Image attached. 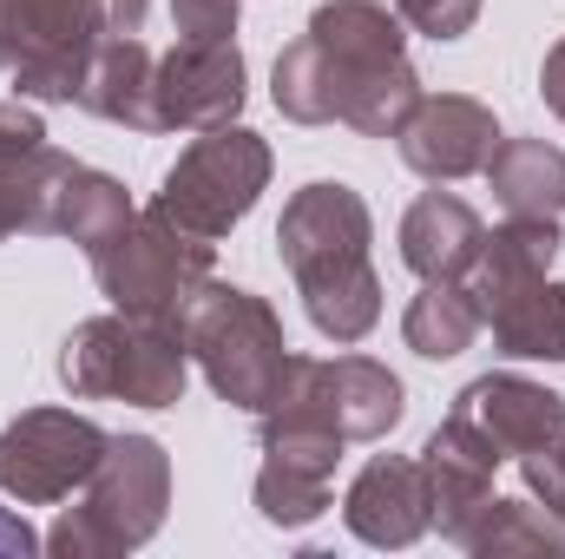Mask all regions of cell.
I'll list each match as a JSON object with an SVG mask.
<instances>
[{"label": "cell", "mask_w": 565, "mask_h": 559, "mask_svg": "<svg viewBox=\"0 0 565 559\" xmlns=\"http://www.w3.org/2000/svg\"><path fill=\"white\" fill-rule=\"evenodd\" d=\"M106 441L113 434L99 421L73 409H26L0 428V494H13L20 507H53L93 481V467L106 461Z\"/></svg>", "instance_id": "cell-10"}, {"label": "cell", "mask_w": 565, "mask_h": 559, "mask_svg": "<svg viewBox=\"0 0 565 559\" xmlns=\"http://www.w3.org/2000/svg\"><path fill=\"white\" fill-rule=\"evenodd\" d=\"M264 415H309L322 428H335L342 441H382L395 421L408 415L402 376L369 362V356H289L282 382Z\"/></svg>", "instance_id": "cell-9"}, {"label": "cell", "mask_w": 565, "mask_h": 559, "mask_svg": "<svg viewBox=\"0 0 565 559\" xmlns=\"http://www.w3.org/2000/svg\"><path fill=\"white\" fill-rule=\"evenodd\" d=\"M540 99H546V113L565 119V40L546 46V66H540Z\"/></svg>", "instance_id": "cell-30"}, {"label": "cell", "mask_w": 565, "mask_h": 559, "mask_svg": "<svg viewBox=\"0 0 565 559\" xmlns=\"http://www.w3.org/2000/svg\"><path fill=\"white\" fill-rule=\"evenodd\" d=\"M191 376V349L178 336V323H151V316H93L66 336L60 349V382L79 402H132V409H171L184 395Z\"/></svg>", "instance_id": "cell-5"}, {"label": "cell", "mask_w": 565, "mask_h": 559, "mask_svg": "<svg viewBox=\"0 0 565 559\" xmlns=\"http://www.w3.org/2000/svg\"><path fill=\"white\" fill-rule=\"evenodd\" d=\"M487 184L507 218H565V151L546 139H500Z\"/></svg>", "instance_id": "cell-20"}, {"label": "cell", "mask_w": 565, "mask_h": 559, "mask_svg": "<svg viewBox=\"0 0 565 559\" xmlns=\"http://www.w3.org/2000/svg\"><path fill=\"white\" fill-rule=\"evenodd\" d=\"M473 336H480V309L467 303L460 283H422V296L402 316V342L427 362H454L460 349H473Z\"/></svg>", "instance_id": "cell-22"}, {"label": "cell", "mask_w": 565, "mask_h": 559, "mask_svg": "<svg viewBox=\"0 0 565 559\" xmlns=\"http://www.w3.org/2000/svg\"><path fill=\"white\" fill-rule=\"evenodd\" d=\"M369 244H375L369 204H362V191H349L335 178H316L282 204L277 257L296 277L309 323L342 349L382 323V277L369 264Z\"/></svg>", "instance_id": "cell-2"}, {"label": "cell", "mask_w": 565, "mask_h": 559, "mask_svg": "<svg viewBox=\"0 0 565 559\" xmlns=\"http://www.w3.org/2000/svg\"><path fill=\"white\" fill-rule=\"evenodd\" d=\"M33 145H46V126H40V113L13 93V99H0V158H20V151H33Z\"/></svg>", "instance_id": "cell-28"}, {"label": "cell", "mask_w": 565, "mask_h": 559, "mask_svg": "<svg viewBox=\"0 0 565 559\" xmlns=\"http://www.w3.org/2000/svg\"><path fill=\"white\" fill-rule=\"evenodd\" d=\"M244 113V53L237 40H178L171 53H158L151 73V119L158 133H211V126H237Z\"/></svg>", "instance_id": "cell-12"}, {"label": "cell", "mask_w": 565, "mask_h": 559, "mask_svg": "<svg viewBox=\"0 0 565 559\" xmlns=\"http://www.w3.org/2000/svg\"><path fill=\"white\" fill-rule=\"evenodd\" d=\"M493 467H500V447L473 428V421L447 415L422 447V474H427V500H434V527L440 540L460 547V534L480 520V507L493 500Z\"/></svg>", "instance_id": "cell-14"}, {"label": "cell", "mask_w": 565, "mask_h": 559, "mask_svg": "<svg viewBox=\"0 0 565 559\" xmlns=\"http://www.w3.org/2000/svg\"><path fill=\"white\" fill-rule=\"evenodd\" d=\"M520 474H526V494H533V500H546V514L565 527V434L553 441V447L520 454Z\"/></svg>", "instance_id": "cell-27"}, {"label": "cell", "mask_w": 565, "mask_h": 559, "mask_svg": "<svg viewBox=\"0 0 565 559\" xmlns=\"http://www.w3.org/2000/svg\"><path fill=\"white\" fill-rule=\"evenodd\" d=\"M480 238H487V224H480V211L467 198L422 191L408 204V218H402V264L422 283H460L473 251H480Z\"/></svg>", "instance_id": "cell-17"}, {"label": "cell", "mask_w": 565, "mask_h": 559, "mask_svg": "<svg viewBox=\"0 0 565 559\" xmlns=\"http://www.w3.org/2000/svg\"><path fill=\"white\" fill-rule=\"evenodd\" d=\"M402 145V165L427 178V184H454V178H473V171H487V158L500 151V119H493V106H480V99H467V93H440V99H427L415 106V119L395 133Z\"/></svg>", "instance_id": "cell-13"}, {"label": "cell", "mask_w": 565, "mask_h": 559, "mask_svg": "<svg viewBox=\"0 0 565 559\" xmlns=\"http://www.w3.org/2000/svg\"><path fill=\"white\" fill-rule=\"evenodd\" d=\"M33 547H46V540H40L20 514H7V507H0V559H26Z\"/></svg>", "instance_id": "cell-31"}, {"label": "cell", "mask_w": 565, "mask_h": 559, "mask_svg": "<svg viewBox=\"0 0 565 559\" xmlns=\"http://www.w3.org/2000/svg\"><path fill=\"white\" fill-rule=\"evenodd\" d=\"M454 415L473 421L500 447V461H520V454L553 447L565 434V395L526 382V376H480L454 395Z\"/></svg>", "instance_id": "cell-16"}, {"label": "cell", "mask_w": 565, "mask_h": 559, "mask_svg": "<svg viewBox=\"0 0 565 559\" xmlns=\"http://www.w3.org/2000/svg\"><path fill=\"white\" fill-rule=\"evenodd\" d=\"M342 520L362 547H415L427 527H434V500H427V474L422 461L408 454H375L349 500H342Z\"/></svg>", "instance_id": "cell-15"}, {"label": "cell", "mask_w": 565, "mask_h": 559, "mask_svg": "<svg viewBox=\"0 0 565 559\" xmlns=\"http://www.w3.org/2000/svg\"><path fill=\"white\" fill-rule=\"evenodd\" d=\"M178 336L191 349V362L204 369V382L244 409V415H264L270 395L282 382V362H289V342H282L277 309L244 289V283H198V296L184 303L178 316Z\"/></svg>", "instance_id": "cell-4"}, {"label": "cell", "mask_w": 565, "mask_h": 559, "mask_svg": "<svg viewBox=\"0 0 565 559\" xmlns=\"http://www.w3.org/2000/svg\"><path fill=\"white\" fill-rule=\"evenodd\" d=\"M171 507V454L151 434H113L106 461L86 481V500L60 514L46 534L53 559H119L139 553L145 540L164 527Z\"/></svg>", "instance_id": "cell-3"}, {"label": "cell", "mask_w": 565, "mask_h": 559, "mask_svg": "<svg viewBox=\"0 0 565 559\" xmlns=\"http://www.w3.org/2000/svg\"><path fill=\"white\" fill-rule=\"evenodd\" d=\"M86 257H93L99 289L113 296V309H126V316H151V323H178L184 303L198 296V283L211 277L217 244H204V238L164 224V218L145 204L119 238H106V244L86 251Z\"/></svg>", "instance_id": "cell-7"}, {"label": "cell", "mask_w": 565, "mask_h": 559, "mask_svg": "<svg viewBox=\"0 0 565 559\" xmlns=\"http://www.w3.org/2000/svg\"><path fill=\"white\" fill-rule=\"evenodd\" d=\"M99 40V0H0V73L20 99L73 106Z\"/></svg>", "instance_id": "cell-8"}, {"label": "cell", "mask_w": 565, "mask_h": 559, "mask_svg": "<svg viewBox=\"0 0 565 559\" xmlns=\"http://www.w3.org/2000/svg\"><path fill=\"white\" fill-rule=\"evenodd\" d=\"M408 20L382 0H322L270 73V99L296 126H355L362 139H395L422 106V73L408 66Z\"/></svg>", "instance_id": "cell-1"}, {"label": "cell", "mask_w": 565, "mask_h": 559, "mask_svg": "<svg viewBox=\"0 0 565 559\" xmlns=\"http://www.w3.org/2000/svg\"><path fill=\"white\" fill-rule=\"evenodd\" d=\"M237 7L244 0H171V27L178 40H231L237 33Z\"/></svg>", "instance_id": "cell-26"}, {"label": "cell", "mask_w": 565, "mask_h": 559, "mask_svg": "<svg viewBox=\"0 0 565 559\" xmlns=\"http://www.w3.org/2000/svg\"><path fill=\"white\" fill-rule=\"evenodd\" d=\"M145 13H151V0H99L106 40H132V33H145Z\"/></svg>", "instance_id": "cell-29"}, {"label": "cell", "mask_w": 565, "mask_h": 559, "mask_svg": "<svg viewBox=\"0 0 565 559\" xmlns=\"http://www.w3.org/2000/svg\"><path fill=\"white\" fill-rule=\"evenodd\" d=\"M151 73H158V53L139 33L132 40H99L73 106H86L93 119H113L126 133H158V119H151Z\"/></svg>", "instance_id": "cell-18"}, {"label": "cell", "mask_w": 565, "mask_h": 559, "mask_svg": "<svg viewBox=\"0 0 565 559\" xmlns=\"http://www.w3.org/2000/svg\"><path fill=\"white\" fill-rule=\"evenodd\" d=\"M460 553H480V559H500V553H565V527L533 507V500H487L480 520L460 534Z\"/></svg>", "instance_id": "cell-24"}, {"label": "cell", "mask_w": 565, "mask_h": 559, "mask_svg": "<svg viewBox=\"0 0 565 559\" xmlns=\"http://www.w3.org/2000/svg\"><path fill=\"white\" fill-rule=\"evenodd\" d=\"M257 441H264V467H257V514L270 527H309L329 514V481H335V461H342V434L322 428L309 415H257Z\"/></svg>", "instance_id": "cell-11"}, {"label": "cell", "mask_w": 565, "mask_h": 559, "mask_svg": "<svg viewBox=\"0 0 565 559\" xmlns=\"http://www.w3.org/2000/svg\"><path fill=\"white\" fill-rule=\"evenodd\" d=\"M79 171V158L53 151V145H33L20 158H0V244L13 231L40 238V231H60V198H66V178Z\"/></svg>", "instance_id": "cell-19"}, {"label": "cell", "mask_w": 565, "mask_h": 559, "mask_svg": "<svg viewBox=\"0 0 565 559\" xmlns=\"http://www.w3.org/2000/svg\"><path fill=\"white\" fill-rule=\"evenodd\" d=\"M132 218H139V204H132V191H126L119 178H106V171H93V165H79V171L66 178V198H60V238H73L79 251H99V244L119 238Z\"/></svg>", "instance_id": "cell-23"}, {"label": "cell", "mask_w": 565, "mask_h": 559, "mask_svg": "<svg viewBox=\"0 0 565 559\" xmlns=\"http://www.w3.org/2000/svg\"><path fill=\"white\" fill-rule=\"evenodd\" d=\"M388 7L427 40H460L480 20V0H388Z\"/></svg>", "instance_id": "cell-25"}, {"label": "cell", "mask_w": 565, "mask_h": 559, "mask_svg": "<svg viewBox=\"0 0 565 559\" xmlns=\"http://www.w3.org/2000/svg\"><path fill=\"white\" fill-rule=\"evenodd\" d=\"M480 329H493L500 356L520 362H565V283L540 277L526 289H513L507 303H493L480 316Z\"/></svg>", "instance_id": "cell-21"}, {"label": "cell", "mask_w": 565, "mask_h": 559, "mask_svg": "<svg viewBox=\"0 0 565 559\" xmlns=\"http://www.w3.org/2000/svg\"><path fill=\"white\" fill-rule=\"evenodd\" d=\"M264 184H270V145L257 139L250 126H211V133H198L178 151V165L164 171L151 211L164 224L217 244V238H231L250 218Z\"/></svg>", "instance_id": "cell-6"}]
</instances>
